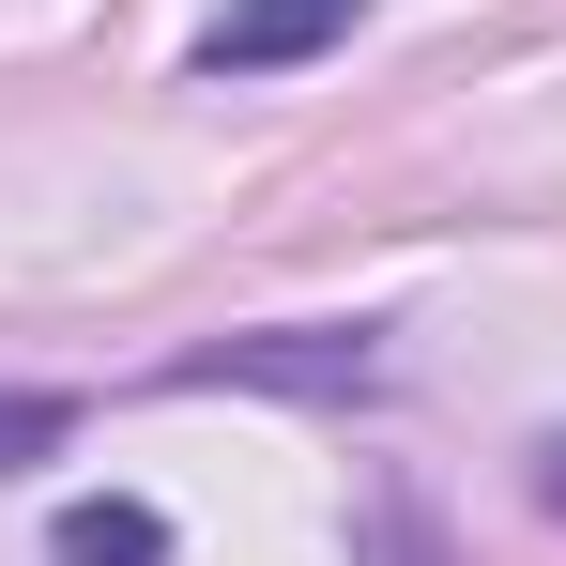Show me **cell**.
I'll return each instance as SVG.
<instances>
[{
    "instance_id": "cell-1",
    "label": "cell",
    "mask_w": 566,
    "mask_h": 566,
    "mask_svg": "<svg viewBox=\"0 0 566 566\" xmlns=\"http://www.w3.org/2000/svg\"><path fill=\"white\" fill-rule=\"evenodd\" d=\"M185 398H368L382 382V322H261V337H214V353H185Z\"/></svg>"
},
{
    "instance_id": "cell-2",
    "label": "cell",
    "mask_w": 566,
    "mask_h": 566,
    "mask_svg": "<svg viewBox=\"0 0 566 566\" xmlns=\"http://www.w3.org/2000/svg\"><path fill=\"white\" fill-rule=\"evenodd\" d=\"M353 15H368V0H230V15L199 31V77H291V62L353 46Z\"/></svg>"
},
{
    "instance_id": "cell-3",
    "label": "cell",
    "mask_w": 566,
    "mask_h": 566,
    "mask_svg": "<svg viewBox=\"0 0 566 566\" xmlns=\"http://www.w3.org/2000/svg\"><path fill=\"white\" fill-rule=\"evenodd\" d=\"M46 566H169V505H138V490H77V505L46 521Z\"/></svg>"
},
{
    "instance_id": "cell-4",
    "label": "cell",
    "mask_w": 566,
    "mask_h": 566,
    "mask_svg": "<svg viewBox=\"0 0 566 566\" xmlns=\"http://www.w3.org/2000/svg\"><path fill=\"white\" fill-rule=\"evenodd\" d=\"M353 566H460L413 474H368V505H353Z\"/></svg>"
},
{
    "instance_id": "cell-5",
    "label": "cell",
    "mask_w": 566,
    "mask_h": 566,
    "mask_svg": "<svg viewBox=\"0 0 566 566\" xmlns=\"http://www.w3.org/2000/svg\"><path fill=\"white\" fill-rule=\"evenodd\" d=\"M62 444H77V398H62V382H0V474L62 460Z\"/></svg>"
},
{
    "instance_id": "cell-6",
    "label": "cell",
    "mask_w": 566,
    "mask_h": 566,
    "mask_svg": "<svg viewBox=\"0 0 566 566\" xmlns=\"http://www.w3.org/2000/svg\"><path fill=\"white\" fill-rule=\"evenodd\" d=\"M536 505H552V521H566V429H552V444H536Z\"/></svg>"
}]
</instances>
